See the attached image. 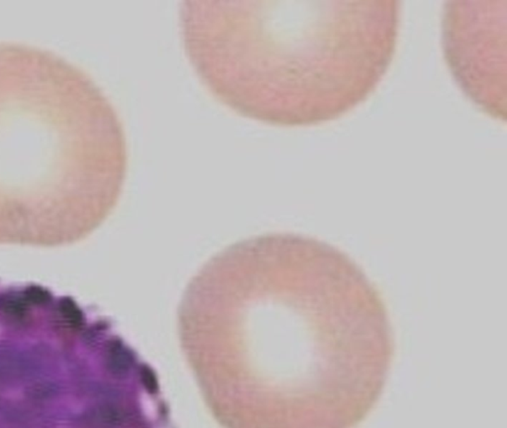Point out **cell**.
Instances as JSON below:
<instances>
[{"label":"cell","mask_w":507,"mask_h":428,"mask_svg":"<svg viewBox=\"0 0 507 428\" xmlns=\"http://www.w3.org/2000/svg\"><path fill=\"white\" fill-rule=\"evenodd\" d=\"M60 309L61 314L65 316L66 321L71 326L80 327L83 323V314L76 302L73 299H61L60 304Z\"/></svg>","instance_id":"3"},{"label":"cell","mask_w":507,"mask_h":428,"mask_svg":"<svg viewBox=\"0 0 507 428\" xmlns=\"http://www.w3.org/2000/svg\"><path fill=\"white\" fill-rule=\"evenodd\" d=\"M2 307H4V311L8 312V314H14V316H20L25 311L26 309L25 304L20 299H12V297L4 301Z\"/></svg>","instance_id":"6"},{"label":"cell","mask_w":507,"mask_h":428,"mask_svg":"<svg viewBox=\"0 0 507 428\" xmlns=\"http://www.w3.org/2000/svg\"><path fill=\"white\" fill-rule=\"evenodd\" d=\"M140 380L148 392L150 393L157 392L159 385H157V377L154 371L149 366L142 365L141 371H140Z\"/></svg>","instance_id":"4"},{"label":"cell","mask_w":507,"mask_h":428,"mask_svg":"<svg viewBox=\"0 0 507 428\" xmlns=\"http://www.w3.org/2000/svg\"><path fill=\"white\" fill-rule=\"evenodd\" d=\"M27 301L35 304H43L50 299V295L45 290L38 287H29L25 292Z\"/></svg>","instance_id":"5"},{"label":"cell","mask_w":507,"mask_h":428,"mask_svg":"<svg viewBox=\"0 0 507 428\" xmlns=\"http://www.w3.org/2000/svg\"><path fill=\"white\" fill-rule=\"evenodd\" d=\"M95 417L103 427L119 428L129 422V415L124 408L115 405H103L95 412Z\"/></svg>","instance_id":"2"},{"label":"cell","mask_w":507,"mask_h":428,"mask_svg":"<svg viewBox=\"0 0 507 428\" xmlns=\"http://www.w3.org/2000/svg\"><path fill=\"white\" fill-rule=\"evenodd\" d=\"M127 165L121 120L87 71L0 42V225L93 230L119 201Z\"/></svg>","instance_id":"1"}]
</instances>
